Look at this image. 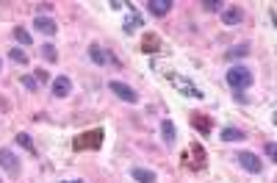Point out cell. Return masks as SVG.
<instances>
[{"instance_id":"6da1fadb","label":"cell","mask_w":277,"mask_h":183,"mask_svg":"<svg viewBox=\"0 0 277 183\" xmlns=\"http://www.w3.org/2000/svg\"><path fill=\"white\" fill-rule=\"evenodd\" d=\"M225 81L227 86H230L233 92H247L252 84H255V75H252L250 67H244V64H235V67H230L225 72Z\"/></svg>"},{"instance_id":"7a4b0ae2","label":"cell","mask_w":277,"mask_h":183,"mask_svg":"<svg viewBox=\"0 0 277 183\" xmlns=\"http://www.w3.org/2000/svg\"><path fill=\"white\" fill-rule=\"evenodd\" d=\"M103 139H105V131H103V128H94V131L78 133L75 141H72V147L78 153H84V150H100V147H103Z\"/></svg>"},{"instance_id":"3957f363","label":"cell","mask_w":277,"mask_h":183,"mask_svg":"<svg viewBox=\"0 0 277 183\" xmlns=\"http://www.w3.org/2000/svg\"><path fill=\"white\" fill-rule=\"evenodd\" d=\"M167 78H169V84H172L175 89H180L186 97H194V100H203V97H205V92L200 89V86H194L188 78H183L180 72H178V75H175V72H167Z\"/></svg>"},{"instance_id":"277c9868","label":"cell","mask_w":277,"mask_h":183,"mask_svg":"<svg viewBox=\"0 0 277 183\" xmlns=\"http://www.w3.org/2000/svg\"><path fill=\"white\" fill-rule=\"evenodd\" d=\"M0 169H6V175H9V178H20L22 164H20V158H17L14 150H9V147H0Z\"/></svg>"},{"instance_id":"5b68a950","label":"cell","mask_w":277,"mask_h":183,"mask_svg":"<svg viewBox=\"0 0 277 183\" xmlns=\"http://www.w3.org/2000/svg\"><path fill=\"white\" fill-rule=\"evenodd\" d=\"M108 89H111V94H116L122 103H131V105L139 103V92L133 89V86H128L125 81H108Z\"/></svg>"},{"instance_id":"8992f818","label":"cell","mask_w":277,"mask_h":183,"mask_svg":"<svg viewBox=\"0 0 277 183\" xmlns=\"http://www.w3.org/2000/svg\"><path fill=\"white\" fill-rule=\"evenodd\" d=\"M235 161L241 164V169H247V172H252V175L263 172V161L255 156V153H250V150H241L239 156H235Z\"/></svg>"},{"instance_id":"52a82bcc","label":"cell","mask_w":277,"mask_h":183,"mask_svg":"<svg viewBox=\"0 0 277 183\" xmlns=\"http://www.w3.org/2000/svg\"><path fill=\"white\" fill-rule=\"evenodd\" d=\"M33 28H36L42 36H56V33H58V22L53 20V17H45V14H36V20H33Z\"/></svg>"},{"instance_id":"ba28073f","label":"cell","mask_w":277,"mask_h":183,"mask_svg":"<svg viewBox=\"0 0 277 183\" xmlns=\"http://www.w3.org/2000/svg\"><path fill=\"white\" fill-rule=\"evenodd\" d=\"M50 89H53V97L64 100V97H69V94H72V81H69L67 75H56Z\"/></svg>"},{"instance_id":"9c48e42d","label":"cell","mask_w":277,"mask_h":183,"mask_svg":"<svg viewBox=\"0 0 277 183\" xmlns=\"http://www.w3.org/2000/svg\"><path fill=\"white\" fill-rule=\"evenodd\" d=\"M161 139H164V144L172 150L175 147V141H178V128H175V122L169 120V117H164L161 120Z\"/></svg>"},{"instance_id":"30bf717a","label":"cell","mask_w":277,"mask_h":183,"mask_svg":"<svg viewBox=\"0 0 277 183\" xmlns=\"http://www.w3.org/2000/svg\"><path fill=\"white\" fill-rule=\"evenodd\" d=\"M222 22L225 25H241L244 22V9L241 6H227V9H222Z\"/></svg>"},{"instance_id":"8fae6325","label":"cell","mask_w":277,"mask_h":183,"mask_svg":"<svg viewBox=\"0 0 277 183\" xmlns=\"http://www.w3.org/2000/svg\"><path fill=\"white\" fill-rule=\"evenodd\" d=\"M172 0H150V3H147V9H150V14L152 17H167L169 11H172Z\"/></svg>"},{"instance_id":"7c38bea8","label":"cell","mask_w":277,"mask_h":183,"mask_svg":"<svg viewBox=\"0 0 277 183\" xmlns=\"http://www.w3.org/2000/svg\"><path fill=\"white\" fill-rule=\"evenodd\" d=\"M131 178L136 183H158V175L152 172V169H147V167H133L131 169Z\"/></svg>"},{"instance_id":"4fadbf2b","label":"cell","mask_w":277,"mask_h":183,"mask_svg":"<svg viewBox=\"0 0 277 183\" xmlns=\"http://www.w3.org/2000/svg\"><path fill=\"white\" fill-rule=\"evenodd\" d=\"M144 25V20H141V14L136 9L131 11V14L125 17V22H122V28H125V33H133V31H139V28Z\"/></svg>"},{"instance_id":"5bb4252c","label":"cell","mask_w":277,"mask_h":183,"mask_svg":"<svg viewBox=\"0 0 277 183\" xmlns=\"http://www.w3.org/2000/svg\"><path fill=\"white\" fill-rule=\"evenodd\" d=\"M219 139L222 141H241V139H247V133L241 131V128L227 125V128H222V131H219Z\"/></svg>"},{"instance_id":"9a60e30c","label":"cell","mask_w":277,"mask_h":183,"mask_svg":"<svg viewBox=\"0 0 277 183\" xmlns=\"http://www.w3.org/2000/svg\"><path fill=\"white\" fill-rule=\"evenodd\" d=\"M247 56H250V45H247V42L233 45L230 50L225 53V58H227V61H235V58H247Z\"/></svg>"},{"instance_id":"2e32d148","label":"cell","mask_w":277,"mask_h":183,"mask_svg":"<svg viewBox=\"0 0 277 183\" xmlns=\"http://www.w3.org/2000/svg\"><path fill=\"white\" fill-rule=\"evenodd\" d=\"M89 58H92L94 64H97V67H105V64H108V56L103 53V47H100L97 42L89 45Z\"/></svg>"},{"instance_id":"e0dca14e","label":"cell","mask_w":277,"mask_h":183,"mask_svg":"<svg viewBox=\"0 0 277 183\" xmlns=\"http://www.w3.org/2000/svg\"><path fill=\"white\" fill-rule=\"evenodd\" d=\"M158 47H161V39H158L155 33H144V39H141V53L150 56V53H155Z\"/></svg>"},{"instance_id":"ac0fdd59","label":"cell","mask_w":277,"mask_h":183,"mask_svg":"<svg viewBox=\"0 0 277 183\" xmlns=\"http://www.w3.org/2000/svg\"><path fill=\"white\" fill-rule=\"evenodd\" d=\"M188 150L194 153V158H197V161H194V169H205V147L200 144V141H194Z\"/></svg>"},{"instance_id":"d6986e66","label":"cell","mask_w":277,"mask_h":183,"mask_svg":"<svg viewBox=\"0 0 277 183\" xmlns=\"http://www.w3.org/2000/svg\"><path fill=\"white\" fill-rule=\"evenodd\" d=\"M14 141H17V147H22L25 153H31V156H36V147H33V139L28 136V133H17L14 136Z\"/></svg>"},{"instance_id":"ffe728a7","label":"cell","mask_w":277,"mask_h":183,"mask_svg":"<svg viewBox=\"0 0 277 183\" xmlns=\"http://www.w3.org/2000/svg\"><path fill=\"white\" fill-rule=\"evenodd\" d=\"M11 33H14V42H17V45H22V47H31V45H33V36H31V33H28L22 25L14 28Z\"/></svg>"},{"instance_id":"44dd1931","label":"cell","mask_w":277,"mask_h":183,"mask_svg":"<svg viewBox=\"0 0 277 183\" xmlns=\"http://www.w3.org/2000/svg\"><path fill=\"white\" fill-rule=\"evenodd\" d=\"M9 58H11L14 64H20V67H28V53L22 50V47H11V50H9Z\"/></svg>"},{"instance_id":"7402d4cb","label":"cell","mask_w":277,"mask_h":183,"mask_svg":"<svg viewBox=\"0 0 277 183\" xmlns=\"http://www.w3.org/2000/svg\"><path fill=\"white\" fill-rule=\"evenodd\" d=\"M42 58H45L47 64H56V61H58V47L50 45V42H45V45H42Z\"/></svg>"},{"instance_id":"603a6c76","label":"cell","mask_w":277,"mask_h":183,"mask_svg":"<svg viewBox=\"0 0 277 183\" xmlns=\"http://www.w3.org/2000/svg\"><path fill=\"white\" fill-rule=\"evenodd\" d=\"M191 122H194V128H197V131H203V133L211 131V120H208V117H200V114H197Z\"/></svg>"},{"instance_id":"cb8c5ba5","label":"cell","mask_w":277,"mask_h":183,"mask_svg":"<svg viewBox=\"0 0 277 183\" xmlns=\"http://www.w3.org/2000/svg\"><path fill=\"white\" fill-rule=\"evenodd\" d=\"M200 6H203L205 11H211V14H214V11H222V6H225V3H222V0H203Z\"/></svg>"},{"instance_id":"d4e9b609","label":"cell","mask_w":277,"mask_h":183,"mask_svg":"<svg viewBox=\"0 0 277 183\" xmlns=\"http://www.w3.org/2000/svg\"><path fill=\"white\" fill-rule=\"evenodd\" d=\"M22 86H25L28 92H39V81L33 78V75H22Z\"/></svg>"},{"instance_id":"484cf974","label":"cell","mask_w":277,"mask_h":183,"mask_svg":"<svg viewBox=\"0 0 277 183\" xmlns=\"http://www.w3.org/2000/svg\"><path fill=\"white\" fill-rule=\"evenodd\" d=\"M33 78H36L39 86H42V84H47V81H50V72H45V67H42V69H33Z\"/></svg>"},{"instance_id":"4316f807","label":"cell","mask_w":277,"mask_h":183,"mask_svg":"<svg viewBox=\"0 0 277 183\" xmlns=\"http://www.w3.org/2000/svg\"><path fill=\"white\" fill-rule=\"evenodd\" d=\"M274 153H277V147H274V141L269 139L266 141V158H269V161H274Z\"/></svg>"},{"instance_id":"83f0119b","label":"cell","mask_w":277,"mask_h":183,"mask_svg":"<svg viewBox=\"0 0 277 183\" xmlns=\"http://www.w3.org/2000/svg\"><path fill=\"white\" fill-rule=\"evenodd\" d=\"M108 6H111V9H114V11H122V9H125V6H128V3H125V0H111Z\"/></svg>"},{"instance_id":"f1b7e54d","label":"cell","mask_w":277,"mask_h":183,"mask_svg":"<svg viewBox=\"0 0 277 183\" xmlns=\"http://www.w3.org/2000/svg\"><path fill=\"white\" fill-rule=\"evenodd\" d=\"M233 100L241 105V103H247V94H244V92H233Z\"/></svg>"},{"instance_id":"f546056e","label":"cell","mask_w":277,"mask_h":183,"mask_svg":"<svg viewBox=\"0 0 277 183\" xmlns=\"http://www.w3.org/2000/svg\"><path fill=\"white\" fill-rule=\"evenodd\" d=\"M64 183H84V180H81V178H75V180H64Z\"/></svg>"},{"instance_id":"4dcf8cb0","label":"cell","mask_w":277,"mask_h":183,"mask_svg":"<svg viewBox=\"0 0 277 183\" xmlns=\"http://www.w3.org/2000/svg\"><path fill=\"white\" fill-rule=\"evenodd\" d=\"M0 67H3V61H0Z\"/></svg>"},{"instance_id":"1f68e13d","label":"cell","mask_w":277,"mask_h":183,"mask_svg":"<svg viewBox=\"0 0 277 183\" xmlns=\"http://www.w3.org/2000/svg\"><path fill=\"white\" fill-rule=\"evenodd\" d=\"M0 183H3V180H0Z\"/></svg>"}]
</instances>
